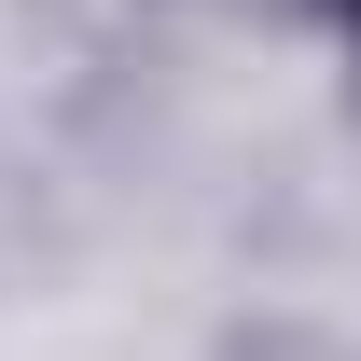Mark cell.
I'll return each mask as SVG.
<instances>
[{"label": "cell", "mask_w": 361, "mask_h": 361, "mask_svg": "<svg viewBox=\"0 0 361 361\" xmlns=\"http://www.w3.org/2000/svg\"><path fill=\"white\" fill-rule=\"evenodd\" d=\"M348 14H361V0H348Z\"/></svg>", "instance_id": "cell-1"}]
</instances>
